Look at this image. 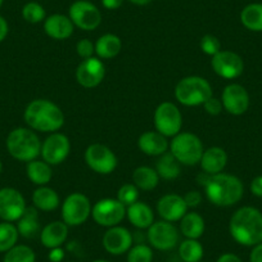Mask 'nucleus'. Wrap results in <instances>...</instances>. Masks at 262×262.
Returning <instances> with one entry per match:
<instances>
[{
    "mask_svg": "<svg viewBox=\"0 0 262 262\" xmlns=\"http://www.w3.org/2000/svg\"><path fill=\"white\" fill-rule=\"evenodd\" d=\"M201 262H202V261H201Z\"/></svg>",
    "mask_w": 262,
    "mask_h": 262,
    "instance_id": "obj_54",
    "label": "nucleus"
},
{
    "mask_svg": "<svg viewBox=\"0 0 262 262\" xmlns=\"http://www.w3.org/2000/svg\"><path fill=\"white\" fill-rule=\"evenodd\" d=\"M203 108H205V111L208 113V115L217 116L223 112L224 105H223V102H221V99H217V98L215 97H211L210 99L203 104Z\"/></svg>",
    "mask_w": 262,
    "mask_h": 262,
    "instance_id": "obj_41",
    "label": "nucleus"
},
{
    "mask_svg": "<svg viewBox=\"0 0 262 262\" xmlns=\"http://www.w3.org/2000/svg\"><path fill=\"white\" fill-rule=\"evenodd\" d=\"M123 0H102V4L104 8L111 9V11H115V9H118L121 6H122Z\"/></svg>",
    "mask_w": 262,
    "mask_h": 262,
    "instance_id": "obj_46",
    "label": "nucleus"
},
{
    "mask_svg": "<svg viewBox=\"0 0 262 262\" xmlns=\"http://www.w3.org/2000/svg\"><path fill=\"white\" fill-rule=\"evenodd\" d=\"M156 130L166 138H173L181 133L183 115L178 105L171 102H163L155 111Z\"/></svg>",
    "mask_w": 262,
    "mask_h": 262,
    "instance_id": "obj_8",
    "label": "nucleus"
},
{
    "mask_svg": "<svg viewBox=\"0 0 262 262\" xmlns=\"http://www.w3.org/2000/svg\"><path fill=\"white\" fill-rule=\"evenodd\" d=\"M251 191L253 195L262 198V175L257 176L251 183Z\"/></svg>",
    "mask_w": 262,
    "mask_h": 262,
    "instance_id": "obj_44",
    "label": "nucleus"
},
{
    "mask_svg": "<svg viewBox=\"0 0 262 262\" xmlns=\"http://www.w3.org/2000/svg\"><path fill=\"white\" fill-rule=\"evenodd\" d=\"M3 2H4V0H0V7H2V4H3Z\"/></svg>",
    "mask_w": 262,
    "mask_h": 262,
    "instance_id": "obj_52",
    "label": "nucleus"
},
{
    "mask_svg": "<svg viewBox=\"0 0 262 262\" xmlns=\"http://www.w3.org/2000/svg\"><path fill=\"white\" fill-rule=\"evenodd\" d=\"M249 262H262V243L257 244L252 248L249 254Z\"/></svg>",
    "mask_w": 262,
    "mask_h": 262,
    "instance_id": "obj_45",
    "label": "nucleus"
},
{
    "mask_svg": "<svg viewBox=\"0 0 262 262\" xmlns=\"http://www.w3.org/2000/svg\"><path fill=\"white\" fill-rule=\"evenodd\" d=\"M148 243L158 251H170L179 244L180 231L172 223L168 221H157L148 228Z\"/></svg>",
    "mask_w": 262,
    "mask_h": 262,
    "instance_id": "obj_11",
    "label": "nucleus"
},
{
    "mask_svg": "<svg viewBox=\"0 0 262 262\" xmlns=\"http://www.w3.org/2000/svg\"><path fill=\"white\" fill-rule=\"evenodd\" d=\"M203 152L202 140L191 133H179L170 143V153L184 166H195L201 162Z\"/></svg>",
    "mask_w": 262,
    "mask_h": 262,
    "instance_id": "obj_6",
    "label": "nucleus"
},
{
    "mask_svg": "<svg viewBox=\"0 0 262 262\" xmlns=\"http://www.w3.org/2000/svg\"><path fill=\"white\" fill-rule=\"evenodd\" d=\"M241 22L247 30L262 32V4L252 3L241 12Z\"/></svg>",
    "mask_w": 262,
    "mask_h": 262,
    "instance_id": "obj_31",
    "label": "nucleus"
},
{
    "mask_svg": "<svg viewBox=\"0 0 262 262\" xmlns=\"http://www.w3.org/2000/svg\"><path fill=\"white\" fill-rule=\"evenodd\" d=\"M152 247L144 243H138L131 247L127 252V262H152Z\"/></svg>",
    "mask_w": 262,
    "mask_h": 262,
    "instance_id": "obj_36",
    "label": "nucleus"
},
{
    "mask_svg": "<svg viewBox=\"0 0 262 262\" xmlns=\"http://www.w3.org/2000/svg\"><path fill=\"white\" fill-rule=\"evenodd\" d=\"M32 203L37 210L50 212L59 207V195L54 189L47 185L39 186L32 194Z\"/></svg>",
    "mask_w": 262,
    "mask_h": 262,
    "instance_id": "obj_25",
    "label": "nucleus"
},
{
    "mask_svg": "<svg viewBox=\"0 0 262 262\" xmlns=\"http://www.w3.org/2000/svg\"><path fill=\"white\" fill-rule=\"evenodd\" d=\"M93 262H110V261H107V259H95V261Z\"/></svg>",
    "mask_w": 262,
    "mask_h": 262,
    "instance_id": "obj_50",
    "label": "nucleus"
},
{
    "mask_svg": "<svg viewBox=\"0 0 262 262\" xmlns=\"http://www.w3.org/2000/svg\"><path fill=\"white\" fill-rule=\"evenodd\" d=\"M160 179L156 168L149 167V166H140V167L135 168L133 172V184L138 189L145 191L153 190L160 183Z\"/></svg>",
    "mask_w": 262,
    "mask_h": 262,
    "instance_id": "obj_30",
    "label": "nucleus"
},
{
    "mask_svg": "<svg viewBox=\"0 0 262 262\" xmlns=\"http://www.w3.org/2000/svg\"><path fill=\"white\" fill-rule=\"evenodd\" d=\"M7 149L16 160L30 162L36 160L41 153V142L31 128L17 127L7 138Z\"/></svg>",
    "mask_w": 262,
    "mask_h": 262,
    "instance_id": "obj_4",
    "label": "nucleus"
},
{
    "mask_svg": "<svg viewBox=\"0 0 262 262\" xmlns=\"http://www.w3.org/2000/svg\"><path fill=\"white\" fill-rule=\"evenodd\" d=\"M156 171L158 172L160 178L165 180H175L179 178L181 171V165L171 153L166 152L165 155L160 156L156 163Z\"/></svg>",
    "mask_w": 262,
    "mask_h": 262,
    "instance_id": "obj_32",
    "label": "nucleus"
},
{
    "mask_svg": "<svg viewBox=\"0 0 262 262\" xmlns=\"http://www.w3.org/2000/svg\"><path fill=\"white\" fill-rule=\"evenodd\" d=\"M90 200L82 193L70 194L62 203V221L69 226H80L92 215Z\"/></svg>",
    "mask_w": 262,
    "mask_h": 262,
    "instance_id": "obj_7",
    "label": "nucleus"
},
{
    "mask_svg": "<svg viewBox=\"0 0 262 262\" xmlns=\"http://www.w3.org/2000/svg\"><path fill=\"white\" fill-rule=\"evenodd\" d=\"M71 152V142L62 133H52L41 144L42 161L50 166L60 165L67 160Z\"/></svg>",
    "mask_w": 262,
    "mask_h": 262,
    "instance_id": "obj_12",
    "label": "nucleus"
},
{
    "mask_svg": "<svg viewBox=\"0 0 262 262\" xmlns=\"http://www.w3.org/2000/svg\"><path fill=\"white\" fill-rule=\"evenodd\" d=\"M22 16H24L25 21L30 22V24H39V22L45 19V11L39 3H27L22 9Z\"/></svg>",
    "mask_w": 262,
    "mask_h": 262,
    "instance_id": "obj_38",
    "label": "nucleus"
},
{
    "mask_svg": "<svg viewBox=\"0 0 262 262\" xmlns=\"http://www.w3.org/2000/svg\"><path fill=\"white\" fill-rule=\"evenodd\" d=\"M69 238V225L63 221H53L40 231V242L48 249L62 247Z\"/></svg>",
    "mask_w": 262,
    "mask_h": 262,
    "instance_id": "obj_22",
    "label": "nucleus"
},
{
    "mask_svg": "<svg viewBox=\"0 0 262 262\" xmlns=\"http://www.w3.org/2000/svg\"><path fill=\"white\" fill-rule=\"evenodd\" d=\"M211 67L217 76L233 80L243 74L244 62L241 55L231 50H220L211 59Z\"/></svg>",
    "mask_w": 262,
    "mask_h": 262,
    "instance_id": "obj_14",
    "label": "nucleus"
},
{
    "mask_svg": "<svg viewBox=\"0 0 262 262\" xmlns=\"http://www.w3.org/2000/svg\"><path fill=\"white\" fill-rule=\"evenodd\" d=\"M200 165L205 173L216 175V173L223 172V170L228 165V155L223 148L211 147L203 152Z\"/></svg>",
    "mask_w": 262,
    "mask_h": 262,
    "instance_id": "obj_23",
    "label": "nucleus"
},
{
    "mask_svg": "<svg viewBox=\"0 0 262 262\" xmlns=\"http://www.w3.org/2000/svg\"><path fill=\"white\" fill-rule=\"evenodd\" d=\"M2 168H3V166H2V161H0V172H2Z\"/></svg>",
    "mask_w": 262,
    "mask_h": 262,
    "instance_id": "obj_51",
    "label": "nucleus"
},
{
    "mask_svg": "<svg viewBox=\"0 0 262 262\" xmlns=\"http://www.w3.org/2000/svg\"><path fill=\"white\" fill-rule=\"evenodd\" d=\"M122 49V41L115 34H105L95 42V54L100 59H112L117 57Z\"/></svg>",
    "mask_w": 262,
    "mask_h": 262,
    "instance_id": "obj_28",
    "label": "nucleus"
},
{
    "mask_svg": "<svg viewBox=\"0 0 262 262\" xmlns=\"http://www.w3.org/2000/svg\"><path fill=\"white\" fill-rule=\"evenodd\" d=\"M230 235L236 243L254 247L262 243V213L257 208L244 206L234 212L229 223Z\"/></svg>",
    "mask_w": 262,
    "mask_h": 262,
    "instance_id": "obj_2",
    "label": "nucleus"
},
{
    "mask_svg": "<svg viewBox=\"0 0 262 262\" xmlns=\"http://www.w3.org/2000/svg\"><path fill=\"white\" fill-rule=\"evenodd\" d=\"M69 262H74V261H69Z\"/></svg>",
    "mask_w": 262,
    "mask_h": 262,
    "instance_id": "obj_53",
    "label": "nucleus"
},
{
    "mask_svg": "<svg viewBox=\"0 0 262 262\" xmlns=\"http://www.w3.org/2000/svg\"><path fill=\"white\" fill-rule=\"evenodd\" d=\"M128 2H131V3L135 4V6H147V4H149L152 0H128Z\"/></svg>",
    "mask_w": 262,
    "mask_h": 262,
    "instance_id": "obj_49",
    "label": "nucleus"
},
{
    "mask_svg": "<svg viewBox=\"0 0 262 262\" xmlns=\"http://www.w3.org/2000/svg\"><path fill=\"white\" fill-rule=\"evenodd\" d=\"M85 162L90 170L100 175H110L117 167V157L107 145L94 143L85 150Z\"/></svg>",
    "mask_w": 262,
    "mask_h": 262,
    "instance_id": "obj_10",
    "label": "nucleus"
},
{
    "mask_svg": "<svg viewBox=\"0 0 262 262\" xmlns=\"http://www.w3.org/2000/svg\"><path fill=\"white\" fill-rule=\"evenodd\" d=\"M201 185L205 188L207 200L217 207H230L242 200L244 193L243 183L236 176L230 173H206Z\"/></svg>",
    "mask_w": 262,
    "mask_h": 262,
    "instance_id": "obj_1",
    "label": "nucleus"
},
{
    "mask_svg": "<svg viewBox=\"0 0 262 262\" xmlns=\"http://www.w3.org/2000/svg\"><path fill=\"white\" fill-rule=\"evenodd\" d=\"M76 53L84 59L92 58L95 53V44H93L89 39L80 40L76 44Z\"/></svg>",
    "mask_w": 262,
    "mask_h": 262,
    "instance_id": "obj_40",
    "label": "nucleus"
},
{
    "mask_svg": "<svg viewBox=\"0 0 262 262\" xmlns=\"http://www.w3.org/2000/svg\"><path fill=\"white\" fill-rule=\"evenodd\" d=\"M117 200L125 207H128L130 205L139 201V189L134 184H123L117 191Z\"/></svg>",
    "mask_w": 262,
    "mask_h": 262,
    "instance_id": "obj_37",
    "label": "nucleus"
},
{
    "mask_svg": "<svg viewBox=\"0 0 262 262\" xmlns=\"http://www.w3.org/2000/svg\"><path fill=\"white\" fill-rule=\"evenodd\" d=\"M19 235L26 239H34L40 234L39 212L36 207H26L24 215L19 217L17 224Z\"/></svg>",
    "mask_w": 262,
    "mask_h": 262,
    "instance_id": "obj_26",
    "label": "nucleus"
},
{
    "mask_svg": "<svg viewBox=\"0 0 262 262\" xmlns=\"http://www.w3.org/2000/svg\"><path fill=\"white\" fill-rule=\"evenodd\" d=\"M200 47L205 54L213 57V55H216L221 50V42L220 40L216 36H213V35H205V36L201 39Z\"/></svg>",
    "mask_w": 262,
    "mask_h": 262,
    "instance_id": "obj_39",
    "label": "nucleus"
},
{
    "mask_svg": "<svg viewBox=\"0 0 262 262\" xmlns=\"http://www.w3.org/2000/svg\"><path fill=\"white\" fill-rule=\"evenodd\" d=\"M180 233L186 239H200L206 229L205 219L196 212H186L180 220Z\"/></svg>",
    "mask_w": 262,
    "mask_h": 262,
    "instance_id": "obj_27",
    "label": "nucleus"
},
{
    "mask_svg": "<svg viewBox=\"0 0 262 262\" xmlns=\"http://www.w3.org/2000/svg\"><path fill=\"white\" fill-rule=\"evenodd\" d=\"M8 24H7L6 19L3 18V17L0 16V42L3 41L4 39L7 37V35H8Z\"/></svg>",
    "mask_w": 262,
    "mask_h": 262,
    "instance_id": "obj_48",
    "label": "nucleus"
},
{
    "mask_svg": "<svg viewBox=\"0 0 262 262\" xmlns=\"http://www.w3.org/2000/svg\"><path fill=\"white\" fill-rule=\"evenodd\" d=\"M157 212L162 217V220L168 221V223H176V221H180L188 212V206H186L183 195L170 193L161 196L158 200Z\"/></svg>",
    "mask_w": 262,
    "mask_h": 262,
    "instance_id": "obj_19",
    "label": "nucleus"
},
{
    "mask_svg": "<svg viewBox=\"0 0 262 262\" xmlns=\"http://www.w3.org/2000/svg\"><path fill=\"white\" fill-rule=\"evenodd\" d=\"M27 178L35 184V185H47L53 178L52 166L47 163L45 161L34 160L27 162L26 167Z\"/></svg>",
    "mask_w": 262,
    "mask_h": 262,
    "instance_id": "obj_29",
    "label": "nucleus"
},
{
    "mask_svg": "<svg viewBox=\"0 0 262 262\" xmlns=\"http://www.w3.org/2000/svg\"><path fill=\"white\" fill-rule=\"evenodd\" d=\"M25 122L31 130L57 133L64 125V115L55 103L48 99H35L25 110Z\"/></svg>",
    "mask_w": 262,
    "mask_h": 262,
    "instance_id": "obj_3",
    "label": "nucleus"
},
{
    "mask_svg": "<svg viewBox=\"0 0 262 262\" xmlns=\"http://www.w3.org/2000/svg\"><path fill=\"white\" fill-rule=\"evenodd\" d=\"M126 217L138 229H148L155 223L152 207L148 203L140 201L126 207Z\"/></svg>",
    "mask_w": 262,
    "mask_h": 262,
    "instance_id": "obj_24",
    "label": "nucleus"
},
{
    "mask_svg": "<svg viewBox=\"0 0 262 262\" xmlns=\"http://www.w3.org/2000/svg\"><path fill=\"white\" fill-rule=\"evenodd\" d=\"M75 25L64 14H52L44 21V31L54 40H66L74 34Z\"/></svg>",
    "mask_w": 262,
    "mask_h": 262,
    "instance_id": "obj_21",
    "label": "nucleus"
},
{
    "mask_svg": "<svg viewBox=\"0 0 262 262\" xmlns=\"http://www.w3.org/2000/svg\"><path fill=\"white\" fill-rule=\"evenodd\" d=\"M184 201H185L188 208H195L202 202V194L198 190H190L184 195Z\"/></svg>",
    "mask_w": 262,
    "mask_h": 262,
    "instance_id": "obj_42",
    "label": "nucleus"
},
{
    "mask_svg": "<svg viewBox=\"0 0 262 262\" xmlns=\"http://www.w3.org/2000/svg\"><path fill=\"white\" fill-rule=\"evenodd\" d=\"M26 207L21 191L14 188L0 189V219L8 223L18 221Z\"/></svg>",
    "mask_w": 262,
    "mask_h": 262,
    "instance_id": "obj_15",
    "label": "nucleus"
},
{
    "mask_svg": "<svg viewBox=\"0 0 262 262\" xmlns=\"http://www.w3.org/2000/svg\"><path fill=\"white\" fill-rule=\"evenodd\" d=\"M64 249L62 247H55V248H52L49 251L48 258H49L50 262H62L64 259Z\"/></svg>",
    "mask_w": 262,
    "mask_h": 262,
    "instance_id": "obj_43",
    "label": "nucleus"
},
{
    "mask_svg": "<svg viewBox=\"0 0 262 262\" xmlns=\"http://www.w3.org/2000/svg\"><path fill=\"white\" fill-rule=\"evenodd\" d=\"M133 242H134L133 234L120 225L108 228L102 239L104 249L113 256L127 253L128 249L133 247Z\"/></svg>",
    "mask_w": 262,
    "mask_h": 262,
    "instance_id": "obj_18",
    "label": "nucleus"
},
{
    "mask_svg": "<svg viewBox=\"0 0 262 262\" xmlns=\"http://www.w3.org/2000/svg\"><path fill=\"white\" fill-rule=\"evenodd\" d=\"M70 18L72 24L84 31L98 29L102 22V13L97 6L86 0H77L70 7Z\"/></svg>",
    "mask_w": 262,
    "mask_h": 262,
    "instance_id": "obj_13",
    "label": "nucleus"
},
{
    "mask_svg": "<svg viewBox=\"0 0 262 262\" xmlns=\"http://www.w3.org/2000/svg\"><path fill=\"white\" fill-rule=\"evenodd\" d=\"M224 110L233 116H241L248 111L249 94L241 84H229L221 94Z\"/></svg>",
    "mask_w": 262,
    "mask_h": 262,
    "instance_id": "obj_17",
    "label": "nucleus"
},
{
    "mask_svg": "<svg viewBox=\"0 0 262 262\" xmlns=\"http://www.w3.org/2000/svg\"><path fill=\"white\" fill-rule=\"evenodd\" d=\"M92 217L98 225L112 228L126 217V207L117 198H104L93 206Z\"/></svg>",
    "mask_w": 262,
    "mask_h": 262,
    "instance_id": "obj_9",
    "label": "nucleus"
},
{
    "mask_svg": "<svg viewBox=\"0 0 262 262\" xmlns=\"http://www.w3.org/2000/svg\"><path fill=\"white\" fill-rule=\"evenodd\" d=\"M216 262H243V261H242L241 257L236 256V254L234 253H224L219 257Z\"/></svg>",
    "mask_w": 262,
    "mask_h": 262,
    "instance_id": "obj_47",
    "label": "nucleus"
},
{
    "mask_svg": "<svg viewBox=\"0 0 262 262\" xmlns=\"http://www.w3.org/2000/svg\"><path fill=\"white\" fill-rule=\"evenodd\" d=\"M3 262H36V256L32 248L24 244L14 246L13 248L6 252Z\"/></svg>",
    "mask_w": 262,
    "mask_h": 262,
    "instance_id": "obj_35",
    "label": "nucleus"
},
{
    "mask_svg": "<svg viewBox=\"0 0 262 262\" xmlns=\"http://www.w3.org/2000/svg\"><path fill=\"white\" fill-rule=\"evenodd\" d=\"M205 249L198 239H185L179 244V256L184 262H201Z\"/></svg>",
    "mask_w": 262,
    "mask_h": 262,
    "instance_id": "obj_33",
    "label": "nucleus"
},
{
    "mask_svg": "<svg viewBox=\"0 0 262 262\" xmlns=\"http://www.w3.org/2000/svg\"><path fill=\"white\" fill-rule=\"evenodd\" d=\"M138 147L144 155L150 157H160L165 155L170 148L167 138L161 133L156 131H145L138 139Z\"/></svg>",
    "mask_w": 262,
    "mask_h": 262,
    "instance_id": "obj_20",
    "label": "nucleus"
},
{
    "mask_svg": "<svg viewBox=\"0 0 262 262\" xmlns=\"http://www.w3.org/2000/svg\"><path fill=\"white\" fill-rule=\"evenodd\" d=\"M105 76V67L102 59L92 57L84 59L76 69V81L82 88L92 89L97 88Z\"/></svg>",
    "mask_w": 262,
    "mask_h": 262,
    "instance_id": "obj_16",
    "label": "nucleus"
},
{
    "mask_svg": "<svg viewBox=\"0 0 262 262\" xmlns=\"http://www.w3.org/2000/svg\"><path fill=\"white\" fill-rule=\"evenodd\" d=\"M212 95V86L201 76H188L181 79L175 88V98L186 107L203 105Z\"/></svg>",
    "mask_w": 262,
    "mask_h": 262,
    "instance_id": "obj_5",
    "label": "nucleus"
},
{
    "mask_svg": "<svg viewBox=\"0 0 262 262\" xmlns=\"http://www.w3.org/2000/svg\"><path fill=\"white\" fill-rule=\"evenodd\" d=\"M18 229L12 223H0V252H8L13 248L18 241Z\"/></svg>",
    "mask_w": 262,
    "mask_h": 262,
    "instance_id": "obj_34",
    "label": "nucleus"
}]
</instances>
